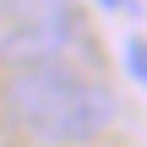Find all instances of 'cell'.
<instances>
[{"mask_svg":"<svg viewBox=\"0 0 147 147\" xmlns=\"http://www.w3.org/2000/svg\"><path fill=\"white\" fill-rule=\"evenodd\" d=\"M5 115L38 147H76L115 125L120 98L109 82H98L93 71H76L55 55V60L16 65V76L5 82Z\"/></svg>","mask_w":147,"mask_h":147,"instance_id":"6da1fadb","label":"cell"},{"mask_svg":"<svg viewBox=\"0 0 147 147\" xmlns=\"http://www.w3.org/2000/svg\"><path fill=\"white\" fill-rule=\"evenodd\" d=\"M76 33H82L76 0H27L11 16H0V60L5 65L55 60L76 44Z\"/></svg>","mask_w":147,"mask_h":147,"instance_id":"7a4b0ae2","label":"cell"},{"mask_svg":"<svg viewBox=\"0 0 147 147\" xmlns=\"http://www.w3.org/2000/svg\"><path fill=\"white\" fill-rule=\"evenodd\" d=\"M125 65H131L136 82H147V38H131L125 44Z\"/></svg>","mask_w":147,"mask_h":147,"instance_id":"3957f363","label":"cell"},{"mask_svg":"<svg viewBox=\"0 0 147 147\" xmlns=\"http://www.w3.org/2000/svg\"><path fill=\"white\" fill-rule=\"evenodd\" d=\"M16 5H27V0H0V16H11Z\"/></svg>","mask_w":147,"mask_h":147,"instance_id":"277c9868","label":"cell"},{"mask_svg":"<svg viewBox=\"0 0 147 147\" xmlns=\"http://www.w3.org/2000/svg\"><path fill=\"white\" fill-rule=\"evenodd\" d=\"M104 5H120V11H136V0H104Z\"/></svg>","mask_w":147,"mask_h":147,"instance_id":"5b68a950","label":"cell"}]
</instances>
